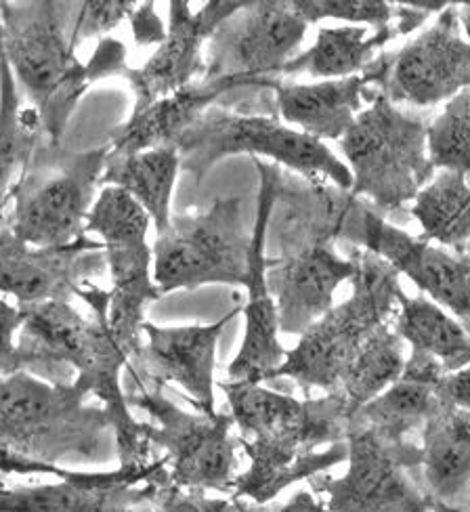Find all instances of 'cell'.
Wrapping results in <instances>:
<instances>
[{"label":"cell","instance_id":"obj_24","mask_svg":"<svg viewBox=\"0 0 470 512\" xmlns=\"http://www.w3.org/2000/svg\"><path fill=\"white\" fill-rule=\"evenodd\" d=\"M422 477L433 502H470V410L437 401L422 426Z\"/></svg>","mask_w":470,"mask_h":512},{"label":"cell","instance_id":"obj_32","mask_svg":"<svg viewBox=\"0 0 470 512\" xmlns=\"http://www.w3.org/2000/svg\"><path fill=\"white\" fill-rule=\"evenodd\" d=\"M426 149L435 170L470 181V89L445 101L443 112L426 124Z\"/></svg>","mask_w":470,"mask_h":512},{"label":"cell","instance_id":"obj_43","mask_svg":"<svg viewBox=\"0 0 470 512\" xmlns=\"http://www.w3.org/2000/svg\"><path fill=\"white\" fill-rule=\"evenodd\" d=\"M242 512H252V510H250L246 504H242Z\"/></svg>","mask_w":470,"mask_h":512},{"label":"cell","instance_id":"obj_29","mask_svg":"<svg viewBox=\"0 0 470 512\" xmlns=\"http://www.w3.org/2000/svg\"><path fill=\"white\" fill-rule=\"evenodd\" d=\"M42 122L34 108L21 110L13 70L0 47V225L7 221L13 187L17 185L36 145L40 143Z\"/></svg>","mask_w":470,"mask_h":512},{"label":"cell","instance_id":"obj_15","mask_svg":"<svg viewBox=\"0 0 470 512\" xmlns=\"http://www.w3.org/2000/svg\"><path fill=\"white\" fill-rule=\"evenodd\" d=\"M309 24L286 0L246 3L206 42L204 80H231L246 89H267L298 55Z\"/></svg>","mask_w":470,"mask_h":512},{"label":"cell","instance_id":"obj_39","mask_svg":"<svg viewBox=\"0 0 470 512\" xmlns=\"http://www.w3.org/2000/svg\"><path fill=\"white\" fill-rule=\"evenodd\" d=\"M277 512H332L324 500H319L315 494L301 489L296 492L284 506L277 508Z\"/></svg>","mask_w":470,"mask_h":512},{"label":"cell","instance_id":"obj_44","mask_svg":"<svg viewBox=\"0 0 470 512\" xmlns=\"http://www.w3.org/2000/svg\"><path fill=\"white\" fill-rule=\"evenodd\" d=\"M468 508H470V502H468Z\"/></svg>","mask_w":470,"mask_h":512},{"label":"cell","instance_id":"obj_31","mask_svg":"<svg viewBox=\"0 0 470 512\" xmlns=\"http://www.w3.org/2000/svg\"><path fill=\"white\" fill-rule=\"evenodd\" d=\"M405 357V343L391 322L378 326L363 340L338 384V391L345 395L353 414L399 380Z\"/></svg>","mask_w":470,"mask_h":512},{"label":"cell","instance_id":"obj_2","mask_svg":"<svg viewBox=\"0 0 470 512\" xmlns=\"http://www.w3.org/2000/svg\"><path fill=\"white\" fill-rule=\"evenodd\" d=\"M78 298L91 307L93 317L80 315L68 301L21 303L24 324L17 345L34 357V376L55 384L76 382L101 401L112 422L120 464L149 462L145 422L131 416L122 389L128 355L108 326L110 292L91 282L80 288Z\"/></svg>","mask_w":470,"mask_h":512},{"label":"cell","instance_id":"obj_5","mask_svg":"<svg viewBox=\"0 0 470 512\" xmlns=\"http://www.w3.org/2000/svg\"><path fill=\"white\" fill-rule=\"evenodd\" d=\"M80 384H55L30 372L0 376V456L57 464L99 454L112 422L89 405Z\"/></svg>","mask_w":470,"mask_h":512},{"label":"cell","instance_id":"obj_9","mask_svg":"<svg viewBox=\"0 0 470 512\" xmlns=\"http://www.w3.org/2000/svg\"><path fill=\"white\" fill-rule=\"evenodd\" d=\"M340 149L353 177L349 196L368 198L378 210L414 202L437 173L426 149V124L382 95L361 110Z\"/></svg>","mask_w":470,"mask_h":512},{"label":"cell","instance_id":"obj_17","mask_svg":"<svg viewBox=\"0 0 470 512\" xmlns=\"http://www.w3.org/2000/svg\"><path fill=\"white\" fill-rule=\"evenodd\" d=\"M340 238L361 244L470 330V267L460 256L410 236L351 198Z\"/></svg>","mask_w":470,"mask_h":512},{"label":"cell","instance_id":"obj_20","mask_svg":"<svg viewBox=\"0 0 470 512\" xmlns=\"http://www.w3.org/2000/svg\"><path fill=\"white\" fill-rule=\"evenodd\" d=\"M105 252L99 240L84 236L66 248H34L0 225V292L21 303L68 301L84 284L103 275Z\"/></svg>","mask_w":470,"mask_h":512},{"label":"cell","instance_id":"obj_11","mask_svg":"<svg viewBox=\"0 0 470 512\" xmlns=\"http://www.w3.org/2000/svg\"><path fill=\"white\" fill-rule=\"evenodd\" d=\"M0 473L61 479L42 485H0V512H156L158 494L170 483L164 456L143 464H120L116 471L103 473L0 456Z\"/></svg>","mask_w":470,"mask_h":512},{"label":"cell","instance_id":"obj_10","mask_svg":"<svg viewBox=\"0 0 470 512\" xmlns=\"http://www.w3.org/2000/svg\"><path fill=\"white\" fill-rule=\"evenodd\" d=\"M250 240L240 198H221L204 212L173 215L152 248L160 294L208 284L244 286Z\"/></svg>","mask_w":470,"mask_h":512},{"label":"cell","instance_id":"obj_8","mask_svg":"<svg viewBox=\"0 0 470 512\" xmlns=\"http://www.w3.org/2000/svg\"><path fill=\"white\" fill-rule=\"evenodd\" d=\"M175 149L181 168L194 175L196 183L223 158L250 154L294 170L311 185L332 181L343 191L353 185L349 166L340 162L324 141L296 131L277 114L238 112L217 103L189 128Z\"/></svg>","mask_w":470,"mask_h":512},{"label":"cell","instance_id":"obj_7","mask_svg":"<svg viewBox=\"0 0 470 512\" xmlns=\"http://www.w3.org/2000/svg\"><path fill=\"white\" fill-rule=\"evenodd\" d=\"M353 254L359 271L351 280V296L301 334L298 345L286 351L284 364L269 380L290 378L305 391L334 393L363 340L391 322L403 294L399 273L368 250H353Z\"/></svg>","mask_w":470,"mask_h":512},{"label":"cell","instance_id":"obj_33","mask_svg":"<svg viewBox=\"0 0 470 512\" xmlns=\"http://www.w3.org/2000/svg\"><path fill=\"white\" fill-rule=\"evenodd\" d=\"M292 5L309 26L322 19H340L353 26H372L374 30L397 28L401 11L399 3L387 0H292Z\"/></svg>","mask_w":470,"mask_h":512},{"label":"cell","instance_id":"obj_36","mask_svg":"<svg viewBox=\"0 0 470 512\" xmlns=\"http://www.w3.org/2000/svg\"><path fill=\"white\" fill-rule=\"evenodd\" d=\"M156 512H242V502L231 496L208 498L204 492H187L168 483L158 494Z\"/></svg>","mask_w":470,"mask_h":512},{"label":"cell","instance_id":"obj_28","mask_svg":"<svg viewBox=\"0 0 470 512\" xmlns=\"http://www.w3.org/2000/svg\"><path fill=\"white\" fill-rule=\"evenodd\" d=\"M391 326L410 349L429 353L445 372H456L470 361V330L431 298L403 292Z\"/></svg>","mask_w":470,"mask_h":512},{"label":"cell","instance_id":"obj_6","mask_svg":"<svg viewBox=\"0 0 470 512\" xmlns=\"http://www.w3.org/2000/svg\"><path fill=\"white\" fill-rule=\"evenodd\" d=\"M110 145L72 152L42 135L11 194L7 225L34 248H66L87 233L95 187L108 164Z\"/></svg>","mask_w":470,"mask_h":512},{"label":"cell","instance_id":"obj_13","mask_svg":"<svg viewBox=\"0 0 470 512\" xmlns=\"http://www.w3.org/2000/svg\"><path fill=\"white\" fill-rule=\"evenodd\" d=\"M128 403L152 416L145 424L149 445L164 450L170 483L187 492H233L238 477V445L231 414H189L158 389H141Z\"/></svg>","mask_w":470,"mask_h":512},{"label":"cell","instance_id":"obj_16","mask_svg":"<svg viewBox=\"0 0 470 512\" xmlns=\"http://www.w3.org/2000/svg\"><path fill=\"white\" fill-rule=\"evenodd\" d=\"M456 5L395 53H380L363 72L368 87L393 105L431 108L470 89V42L460 34Z\"/></svg>","mask_w":470,"mask_h":512},{"label":"cell","instance_id":"obj_1","mask_svg":"<svg viewBox=\"0 0 470 512\" xmlns=\"http://www.w3.org/2000/svg\"><path fill=\"white\" fill-rule=\"evenodd\" d=\"M240 445L250 464L235 477L231 498L265 506L298 481L322 475L349 458L353 410L340 391L296 399L259 382H221Z\"/></svg>","mask_w":470,"mask_h":512},{"label":"cell","instance_id":"obj_22","mask_svg":"<svg viewBox=\"0 0 470 512\" xmlns=\"http://www.w3.org/2000/svg\"><path fill=\"white\" fill-rule=\"evenodd\" d=\"M233 91L244 89L231 80L200 78L183 91L133 112L131 118L110 133V156H133L156 147H175L204 112Z\"/></svg>","mask_w":470,"mask_h":512},{"label":"cell","instance_id":"obj_37","mask_svg":"<svg viewBox=\"0 0 470 512\" xmlns=\"http://www.w3.org/2000/svg\"><path fill=\"white\" fill-rule=\"evenodd\" d=\"M437 397L447 405H454V408L470 410V361L456 372L443 374L437 387Z\"/></svg>","mask_w":470,"mask_h":512},{"label":"cell","instance_id":"obj_3","mask_svg":"<svg viewBox=\"0 0 470 512\" xmlns=\"http://www.w3.org/2000/svg\"><path fill=\"white\" fill-rule=\"evenodd\" d=\"M280 219L277 240L282 254L267 269L269 292L280 317V332L301 336L334 307V292L359 271L357 256L349 259L332 248L349 212L351 196L336 198L324 185L309 189L284 181L277 194Z\"/></svg>","mask_w":470,"mask_h":512},{"label":"cell","instance_id":"obj_26","mask_svg":"<svg viewBox=\"0 0 470 512\" xmlns=\"http://www.w3.org/2000/svg\"><path fill=\"white\" fill-rule=\"evenodd\" d=\"M395 36H399L395 26L374 30L372 36H368V28L363 26L322 28L311 49L298 53L286 63L280 72V80L301 74L324 80L363 74Z\"/></svg>","mask_w":470,"mask_h":512},{"label":"cell","instance_id":"obj_4","mask_svg":"<svg viewBox=\"0 0 470 512\" xmlns=\"http://www.w3.org/2000/svg\"><path fill=\"white\" fill-rule=\"evenodd\" d=\"M76 9L78 3L57 0H0V47L53 141H61L80 97L95 82L70 47Z\"/></svg>","mask_w":470,"mask_h":512},{"label":"cell","instance_id":"obj_23","mask_svg":"<svg viewBox=\"0 0 470 512\" xmlns=\"http://www.w3.org/2000/svg\"><path fill=\"white\" fill-rule=\"evenodd\" d=\"M267 89L284 124L319 141H340L361 114L368 80L363 74L311 84L271 80Z\"/></svg>","mask_w":470,"mask_h":512},{"label":"cell","instance_id":"obj_14","mask_svg":"<svg viewBox=\"0 0 470 512\" xmlns=\"http://www.w3.org/2000/svg\"><path fill=\"white\" fill-rule=\"evenodd\" d=\"M347 447V473L315 483L332 512H431L433 500L414 479L422 464L416 443L382 437L351 416Z\"/></svg>","mask_w":470,"mask_h":512},{"label":"cell","instance_id":"obj_40","mask_svg":"<svg viewBox=\"0 0 470 512\" xmlns=\"http://www.w3.org/2000/svg\"><path fill=\"white\" fill-rule=\"evenodd\" d=\"M456 15H458V21H460V28L464 30V34L470 42V3L456 5Z\"/></svg>","mask_w":470,"mask_h":512},{"label":"cell","instance_id":"obj_30","mask_svg":"<svg viewBox=\"0 0 470 512\" xmlns=\"http://www.w3.org/2000/svg\"><path fill=\"white\" fill-rule=\"evenodd\" d=\"M412 215L426 242L454 248L458 254L470 244V183L458 173L437 175L416 196Z\"/></svg>","mask_w":470,"mask_h":512},{"label":"cell","instance_id":"obj_34","mask_svg":"<svg viewBox=\"0 0 470 512\" xmlns=\"http://www.w3.org/2000/svg\"><path fill=\"white\" fill-rule=\"evenodd\" d=\"M135 7L137 5L131 3V0H89V3H78L70 32L72 51L76 53L84 40L114 30L122 19H131Z\"/></svg>","mask_w":470,"mask_h":512},{"label":"cell","instance_id":"obj_42","mask_svg":"<svg viewBox=\"0 0 470 512\" xmlns=\"http://www.w3.org/2000/svg\"><path fill=\"white\" fill-rule=\"evenodd\" d=\"M458 256H460V259L470 267V244H468V246L464 248V252H462V254H458Z\"/></svg>","mask_w":470,"mask_h":512},{"label":"cell","instance_id":"obj_12","mask_svg":"<svg viewBox=\"0 0 470 512\" xmlns=\"http://www.w3.org/2000/svg\"><path fill=\"white\" fill-rule=\"evenodd\" d=\"M147 212L120 187H103L89 219L87 233L99 236L112 273L108 326L131 359L143 343L145 309L162 298L154 275V254L147 244Z\"/></svg>","mask_w":470,"mask_h":512},{"label":"cell","instance_id":"obj_41","mask_svg":"<svg viewBox=\"0 0 470 512\" xmlns=\"http://www.w3.org/2000/svg\"><path fill=\"white\" fill-rule=\"evenodd\" d=\"M431 512H470L468 506H447L441 502L431 504Z\"/></svg>","mask_w":470,"mask_h":512},{"label":"cell","instance_id":"obj_27","mask_svg":"<svg viewBox=\"0 0 470 512\" xmlns=\"http://www.w3.org/2000/svg\"><path fill=\"white\" fill-rule=\"evenodd\" d=\"M181 168L175 147H156L133 156H108L101 183L126 191L152 219L156 231H164L173 219L170 200Z\"/></svg>","mask_w":470,"mask_h":512},{"label":"cell","instance_id":"obj_21","mask_svg":"<svg viewBox=\"0 0 470 512\" xmlns=\"http://www.w3.org/2000/svg\"><path fill=\"white\" fill-rule=\"evenodd\" d=\"M244 5L246 3L215 0L194 13L183 0L170 3V24L162 45L145 61V66L124 68L120 74L135 93L133 112L145 110L158 99L183 91L194 84L196 78L200 80L204 76V47L208 38Z\"/></svg>","mask_w":470,"mask_h":512},{"label":"cell","instance_id":"obj_35","mask_svg":"<svg viewBox=\"0 0 470 512\" xmlns=\"http://www.w3.org/2000/svg\"><path fill=\"white\" fill-rule=\"evenodd\" d=\"M24 324V315L19 307L0 301V376H11L17 372H36V361L24 349H19L15 336Z\"/></svg>","mask_w":470,"mask_h":512},{"label":"cell","instance_id":"obj_18","mask_svg":"<svg viewBox=\"0 0 470 512\" xmlns=\"http://www.w3.org/2000/svg\"><path fill=\"white\" fill-rule=\"evenodd\" d=\"M256 173H259V204H256V221L252 227L250 254H248V277L246 292L248 298L242 307L244 311V340L238 355L233 357L227 372L231 380L265 382L271 374L284 364L286 349L280 343V317L267 284V269L271 256L265 252L267 231L273 217L282 185L280 168L254 160Z\"/></svg>","mask_w":470,"mask_h":512},{"label":"cell","instance_id":"obj_38","mask_svg":"<svg viewBox=\"0 0 470 512\" xmlns=\"http://www.w3.org/2000/svg\"><path fill=\"white\" fill-rule=\"evenodd\" d=\"M131 24H133L135 40L139 45H162V40L166 38V30L162 26L160 17L156 15L152 3L141 5L131 15Z\"/></svg>","mask_w":470,"mask_h":512},{"label":"cell","instance_id":"obj_19","mask_svg":"<svg viewBox=\"0 0 470 512\" xmlns=\"http://www.w3.org/2000/svg\"><path fill=\"white\" fill-rule=\"evenodd\" d=\"M242 311L233 307L219 322L206 326H170L160 328L145 322L139 351L128 359V372L141 382L154 384L162 391L166 384L181 387L196 410L202 414H215V366L217 345L225 326Z\"/></svg>","mask_w":470,"mask_h":512},{"label":"cell","instance_id":"obj_25","mask_svg":"<svg viewBox=\"0 0 470 512\" xmlns=\"http://www.w3.org/2000/svg\"><path fill=\"white\" fill-rule=\"evenodd\" d=\"M443 374L447 372L435 357L410 349L399 380L376 399L361 405L353 420L382 437L408 439L410 433L422 431L424 422L435 410L439 401L437 387Z\"/></svg>","mask_w":470,"mask_h":512}]
</instances>
